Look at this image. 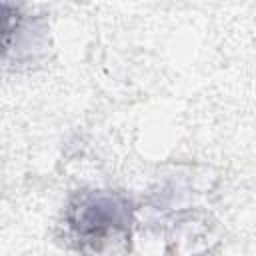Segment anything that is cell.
Listing matches in <instances>:
<instances>
[{"instance_id": "2", "label": "cell", "mask_w": 256, "mask_h": 256, "mask_svg": "<svg viewBox=\"0 0 256 256\" xmlns=\"http://www.w3.org/2000/svg\"><path fill=\"white\" fill-rule=\"evenodd\" d=\"M22 24V10L16 4L0 2V60L12 48L16 32Z\"/></svg>"}, {"instance_id": "1", "label": "cell", "mask_w": 256, "mask_h": 256, "mask_svg": "<svg viewBox=\"0 0 256 256\" xmlns=\"http://www.w3.org/2000/svg\"><path fill=\"white\" fill-rule=\"evenodd\" d=\"M132 202L120 192L90 190L76 194L66 208L70 236L80 248L100 252L112 240H124L132 224Z\"/></svg>"}]
</instances>
